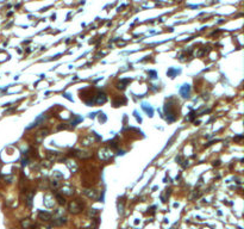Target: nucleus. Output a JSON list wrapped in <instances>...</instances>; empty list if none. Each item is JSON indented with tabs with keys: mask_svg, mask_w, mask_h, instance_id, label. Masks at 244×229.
<instances>
[{
	"mask_svg": "<svg viewBox=\"0 0 244 229\" xmlns=\"http://www.w3.org/2000/svg\"><path fill=\"white\" fill-rule=\"evenodd\" d=\"M142 107H143V109H144V110L147 111V113L149 115V116H150V117L152 116V113H154V111H152V109H151L150 106L148 107V106H147V104H143V105H142Z\"/></svg>",
	"mask_w": 244,
	"mask_h": 229,
	"instance_id": "nucleus-5",
	"label": "nucleus"
},
{
	"mask_svg": "<svg viewBox=\"0 0 244 229\" xmlns=\"http://www.w3.org/2000/svg\"><path fill=\"white\" fill-rule=\"evenodd\" d=\"M56 198L58 199V203H60V204H64V203H65V200H64V198H62L61 196H58V195H57V196H56Z\"/></svg>",
	"mask_w": 244,
	"mask_h": 229,
	"instance_id": "nucleus-7",
	"label": "nucleus"
},
{
	"mask_svg": "<svg viewBox=\"0 0 244 229\" xmlns=\"http://www.w3.org/2000/svg\"><path fill=\"white\" fill-rule=\"evenodd\" d=\"M176 73H180V71H177V69H173V68L168 69V72H167V74H168L169 77H171V78H174V75H175Z\"/></svg>",
	"mask_w": 244,
	"mask_h": 229,
	"instance_id": "nucleus-6",
	"label": "nucleus"
},
{
	"mask_svg": "<svg viewBox=\"0 0 244 229\" xmlns=\"http://www.w3.org/2000/svg\"><path fill=\"white\" fill-rule=\"evenodd\" d=\"M189 92H191V87L189 85H184L181 88H180V93L184 98H188L189 97Z\"/></svg>",
	"mask_w": 244,
	"mask_h": 229,
	"instance_id": "nucleus-1",
	"label": "nucleus"
},
{
	"mask_svg": "<svg viewBox=\"0 0 244 229\" xmlns=\"http://www.w3.org/2000/svg\"><path fill=\"white\" fill-rule=\"evenodd\" d=\"M82 208H81V205H79L78 203H72L70 205H69V210L72 211V213H74V214H76V213H79L80 210H81Z\"/></svg>",
	"mask_w": 244,
	"mask_h": 229,
	"instance_id": "nucleus-2",
	"label": "nucleus"
},
{
	"mask_svg": "<svg viewBox=\"0 0 244 229\" xmlns=\"http://www.w3.org/2000/svg\"><path fill=\"white\" fill-rule=\"evenodd\" d=\"M39 217L41 218H44V221H48V220H50V217H51V215L50 214H48V213H39Z\"/></svg>",
	"mask_w": 244,
	"mask_h": 229,
	"instance_id": "nucleus-4",
	"label": "nucleus"
},
{
	"mask_svg": "<svg viewBox=\"0 0 244 229\" xmlns=\"http://www.w3.org/2000/svg\"><path fill=\"white\" fill-rule=\"evenodd\" d=\"M105 102H106V96H105V93H100L99 97H98V99H97V104L105 103Z\"/></svg>",
	"mask_w": 244,
	"mask_h": 229,
	"instance_id": "nucleus-3",
	"label": "nucleus"
}]
</instances>
